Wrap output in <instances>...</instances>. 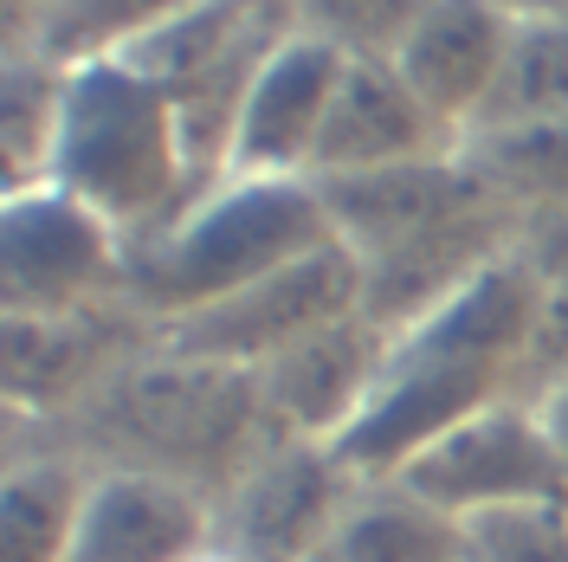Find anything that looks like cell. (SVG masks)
<instances>
[{
	"label": "cell",
	"mask_w": 568,
	"mask_h": 562,
	"mask_svg": "<svg viewBox=\"0 0 568 562\" xmlns=\"http://www.w3.org/2000/svg\"><path fill=\"white\" fill-rule=\"evenodd\" d=\"M7 440H45L84 459L91 472H149L175 479L187 492L220 498L233 479L265 453L278 433L265 421L258 369L201 362L169 343H142L130 362H116L65 421L52 426H7Z\"/></svg>",
	"instance_id": "6da1fadb"
},
{
	"label": "cell",
	"mask_w": 568,
	"mask_h": 562,
	"mask_svg": "<svg viewBox=\"0 0 568 562\" xmlns=\"http://www.w3.org/2000/svg\"><path fill=\"white\" fill-rule=\"evenodd\" d=\"M536 298H542V284L530 279V265L510 247L491 272H478L465 284L459 298H446L433 317H420L414 330L394 337L362 414L336 440L343 465L362 485L368 479H400L459 421L510 401V369H517Z\"/></svg>",
	"instance_id": "7a4b0ae2"
},
{
	"label": "cell",
	"mask_w": 568,
	"mask_h": 562,
	"mask_svg": "<svg viewBox=\"0 0 568 562\" xmlns=\"http://www.w3.org/2000/svg\"><path fill=\"white\" fill-rule=\"evenodd\" d=\"M45 181L104 213L130 247L155 240L201 194L169 84L142 78L123 59L65 71V110Z\"/></svg>",
	"instance_id": "3957f363"
},
{
	"label": "cell",
	"mask_w": 568,
	"mask_h": 562,
	"mask_svg": "<svg viewBox=\"0 0 568 562\" xmlns=\"http://www.w3.org/2000/svg\"><path fill=\"white\" fill-rule=\"evenodd\" d=\"M329 213L317 181H213L155 233L130 247V304L149 317V330L181 323L220 298L258 284L304 252L329 247Z\"/></svg>",
	"instance_id": "277c9868"
},
{
	"label": "cell",
	"mask_w": 568,
	"mask_h": 562,
	"mask_svg": "<svg viewBox=\"0 0 568 562\" xmlns=\"http://www.w3.org/2000/svg\"><path fill=\"white\" fill-rule=\"evenodd\" d=\"M130 291V240L78 194L33 181L0 208V298L7 317L98 311Z\"/></svg>",
	"instance_id": "5b68a950"
},
{
	"label": "cell",
	"mask_w": 568,
	"mask_h": 562,
	"mask_svg": "<svg viewBox=\"0 0 568 562\" xmlns=\"http://www.w3.org/2000/svg\"><path fill=\"white\" fill-rule=\"evenodd\" d=\"M355 479L323 440H272L213 504V562H317L349 518Z\"/></svg>",
	"instance_id": "8992f818"
},
{
	"label": "cell",
	"mask_w": 568,
	"mask_h": 562,
	"mask_svg": "<svg viewBox=\"0 0 568 562\" xmlns=\"http://www.w3.org/2000/svg\"><path fill=\"white\" fill-rule=\"evenodd\" d=\"M362 311V265L343 240L291 259L278 272H265L258 284L220 298L207 311L162 323L155 343H169L181 355H201V362H226V369H265L278 362L291 343L317 337L323 323Z\"/></svg>",
	"instance_id": "52a82bcc"
},
{
	"label": "cell",
	"mask_w": 568,
	"mask_h": 562,
	"mask_svg": "<svg viewBox=\"0 0 568 562\" xmlns=\"http://www.w3.org/2000/svg\"><path fill=\"white\" fill-rule=\"evenodd\" d=\"M329 233L355 252V265L420 252L446 233H459L485 213L510 208L491 181L471 169V155H433V162H400V169H368V175L317 181Z\"/></svg>",
	"instance_id": "ba28073f"
},
{
	"label": "cell",
	"mask_w": 568,
	"mask_h": 562,
	"mask_svg": "<svg viewBox=\"0 0 568 562\" xmlns=\"http://www.w3.org/2000/svg\"><path fill=\"white\" fill-rule=\"evenodd\" d=\"M407 492H420L426 504H439L446 518H485V511H510V504H549L568 498V465L549 440V426L536 408L497 401L485 414L459 421L446 440H433L407 472Z\"/></svg>",
	"instance_id": "9c48e42d"
},
{
	"label": "cell",
	"mask_w": 568,
	"mask_h": 562,
	"mask_svg": "<svg viewBox=\"0 0 568 562\" xmlns=\"http://www.w3.org/2000/svg\"><path fill=\"white\" fill-rule=\"evenodd\" d=\"M149 317L116 298L98 311L65 317H7V355H0V394L7 426H52L104 382L116 362L149 343Z\"/></svg>",
	"instance_id": "30bf717a"
},
{
	"label": "cell",
	"mask_w": 568,
	"mask_h": 562,
	"mask_svg": "<svg viewBox=\"0 0 568 562\" xmlns=\"http://www.w3.org/2000/svg\"><path fill=\"white\" fill-rule=\"evenodd\" d=\"M349 59L336 46H323L311 33H291L265 52V66L252 78L246 110H240V130H233V155H226V175L240 181H311L317 162L323 123L336 104V84H343Z\"/></svg>",
	"instance_id": "8fae6325"
},
{
	"label": "cell",
	"mask_w": 568,
	"mask_h": 562,
	"mask_svg": "<svg viewBox=\"0 0 568 562\" xmlns=\"http://www.w3.org/2000/svg\"><path fill=\"white\" fill-rule=\"evenodd\" d=\"M394 350V330H382L368 311H349L323 323L317 337L291 343L278 362L258 369V394H265V421L278 440H323L336 446L349 421L362 414L368 388L382 375Z\"/></svg>",
	"instance_id": "7c38bea8"
},
{
	"label": "cell",
	"mask_w": 568,
	"mask_h": 562,
	"mask_svg": "<svg viewBox=\"0 0 568 562\" xmlns=\"http://www.w3.org/2000/svg\"><path fill=\"white\" fill-rule=\"evenodd\" d=\"M459 149L465 137L420 104V91L388 59H349L343 84H336V104H329V123H323L311 181L433 162V155H459Z\"/></svg>",
	"instance_id": "4fadbf2b"
},
{
	"label": "cell",
	"mask_w": 568,
	"mask_h": 562,
	"mask_svg": "<svg viewBox=\"0 0 568 562\" xmlns=\"http://www.w3.org/2000/svg\"><path fill=\"white\" fill-rule=\"evenodd\" d=\"M510 39H517V20L497 0H426L420 27L394 52V71L420 91L433 117H446L459 137H471L504 78Z\"/></svg>",
	"instance_id": "5bb4252c"
},
{
	"label": "cell",
	"mask_w": 568,
	"mask_h": 562,
	"mask_svg": "<svg viewBox=\"0 0 568 562\" xmlns=\"http://www.w3.org/2000/svg\"><path fill=\"white\" fill-rule=\"evenodd\" d=\"M65 562H213V498L149 472H98Z\"/></svg>",
	"instance_id": "9a60e30c"
},
{
	"label": "cell",
	"mask_w": 568,
	"mask_h": 562,
	"mask_svg": "<svg viewBox=\"0 0 568 562\" xmlns=\"http://www.w3.org/2000/svg\"><path fill=\"white\" fill-rule=\"evenodd\" d=\"M91 465L45 440H7L0 479V562H65L84 524Z\"/></svg>",
	"instance_id": "2e32d148"
},
{
	"label": "cell",
	"mask_w": 568,
	"mask_h": 562,
	"mask_svg": "<svg viewBox=\"0 0 568 562\" xmlns=\"http://www.w3.org/2000/svg\"><path fill=\"white\" fill-rule=\"evenodd\" d=\"M201 0H39V13L7 39V52H39L59 71L130 59L149 33H162L175 13Z\"/></svg>",
	"instance_id": "e0dca14e"
},
{
	"label": "cell",
	"mask_w": 568,
	"mask_h": 562,
	"mask_svg": "<svg viewBox=\"0 0 568 562\" xmlns=\"http://www.w3.org/2000/svg\"><path fill=\"white\" fill-rule=\"evenodd\" d=\"M329 562H453L465 556V524L407 492L400 479H368L349 518L329 536Z\"/></svg>",
	"instance_id": "ac0fdd59"
},
{
	"label": "cell",
	"mask_w": 568,
	"mask_h": 562,
	"mask_svg": "<svg viewBox=\"0 0 568 562\" xmlns=\"http://www.w3.org/2000/svg\"><path fill=\"white\" fill-rule=\"evenodd\" d=\"M465 155H471V169L517 208V220H524V213L568 208V117L465 137Z\"/></svg>",
	"instance_id": "d6986e66"
},
{
	"label": "cell",
	"mask_w": 568,
	"mask_h": 562,
	"mask_svg": "<svg viewBox=\"0 0 568 562\" xmlns=\"http://www.w3.org/2000/svg\"><path fill=\"white\" fill-rule=\"evenodd\" d=\"M556 117H568V20H517L504 78L471 137L517 130V123H556Z\"/></svg>",
	"instance_id": "ffe728a7"
},
{
	"label": "cell",
	"mask_w": 568,
	"mask_h": 562,
	"mask_svg": "<svg viewBox=\"0 0 568 562\" xmlns=\"http://www.w3.org/2000/svg\"><path fill=\"white\" fill-rule=\"evenodd\" d=\"M59 110H65V71L45 66L39 52H7V78H0V169H7V188L45 181Z\"/></svg>",
	"instance_id": "44dd1931"
},
{
	"label": "cell",
	"mask_w": 568,
	"mask_h": 562,
	"mask_svg": "<svg viewBox=\"0 0 568 562\" xmlns=\"http://www.w3.org/2000/svg\"><path fill=\"white\" fill-rule=\"evenodd\" d=\"M420 13L426 0H297L291 27L336 46L343 59H388L394 66V52L420 27Z\"/></svg>",
	"instance_id": "7402d4cb"
},
{
	"label": "cell",
	"mask_w": 568,
	"mask_h": 562,
	"mask_svg": "<svg viewBox=\"0 0 568 562\" xmlns=\"http://www.w3.org/2000/svg\"><path fill=\"white\" fill-rule=\"evenodd\" d=\"M465 550L478 562H568V498L510 504L465 524Z\"/></svg>",
	"instance_id": "603a6c76"
},
{
	"label": "cell",
	"mask_w": 568,
	"mask_h": 562,
	"mask_svg": "<svg viewBox=\"0 0 568 562\" xmlns=\"http://www.w3.org/2000/svg\"><path fill=\"white\" fill-rule=\"evenodd\" d=\"M568 388V291H542L524 330V350L510 369V401L517 408H549Z\"/></svg>",
	"instance_id": "cb8c5ba5"
},
{
	"label": "cell",
	"mask_w": 568,
	"mask_h": 562,
	"mask_svg": "<svg viewBox=\"0 0 568 562\" xmlns=\"http://www.w3.org/2000/svg\"><path fill=\"white\" fill-rule=\"evenodd\" d=\"M517 259L530 265L542 291H568V208L524 213L517 220Z\"/></svg>",
	"instance_id": "d4e9b609"
},
{
	"label": "cell",
	"mask_w": 568,
	"mask_h": 562,
	"mask_svg": "<svg viewBox=\"0 0 568 562\" xmlns=\"http://www.w3.org/2000/svg\"><path fill=\"white\" fill-rule=\"evenodd\" d=\"M510 20H568V0H497Z\"/></svg>",
	"instance_id": "484cf974"
},
{
	"label": "cell",
	"mask_w": 568,
	"mask_h": 562,
	"mask_svg": "<svg viewBox=\"0 0 568 562\" xmlns=\"http://www.w3.org/2000/svg\"><path fill=\"white\" fill-rule=\"evenodd\" d=\"M536 414H542V426H549V440H556V453H562V465H568V388L549 408H536Z\"/></svg>",
	"instance_id": "4316f807"
},
{
	"label": "cell",
	"mask_w": 568,
	"mask_h": 562,
	"mask_svg": "<svg viewBox=\"0 0 568 562\" xmlns=\"http://www.w3.org/2000/svg\"><path fill=\"white\" fill-rule=\"evenodd\" d=\"M258 7H284V13H297V0H258Z\"/></svg>",
	"instance_id": "83f0119b"
},
{
	"label": "cell",
	"mask_w": 568,
	"mask_h": 562,
	"mask_svg": "<svg viewBox=\"0 0 568 562\" xmlns=\"http://www.w3.org/2000/svg\"><path fill=\"white\" fill-rule=\"evenodd\" d=\"M453 562H478V556H471V550H465V556H453Z\"/></svg>",
	"instance_id": "f1b7e54d"
},
{
	"label": "cell",
	"mask_w": 568,
	"mask_h": 562,
	"mask_svg": "<svg viewBox=\"0 0 568 562\" xmlns=\"http://www.w3.org/2000/svg\"><path fill=\"white\" fill-rule=\"evenodd\" d=\"M33 13H39V0H33ZM33 13H27V20H33ZM7 39H13V33H7Z\"/></svg>",
	"instance_id": "f546056e"
},
{
	"label": "cell",
	"mask_w": 568,
	"mask_h": 562,
	"mask_svg": "<svg viewBox=\"0 0 568 562\" xmlns=\"http://www.w3.org/2000/svg\"><path fill=\"white\" fill-rule=\"evenodd\" d=\"M317 562H329V556H317Z\"/></svg>",
	"instance_id": "4dcf8cb0"
}]
</instances>
